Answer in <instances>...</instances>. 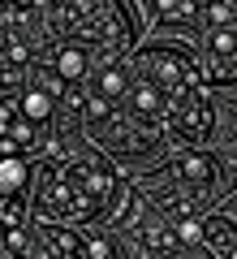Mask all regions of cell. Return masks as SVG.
I'll list each match as a JSON object with an SVG mask.
<instances>
[{
    "mask_svg": "<svg viewBox=\"0 0 237 259\" xmlns=\"http://www.w3.org/2000/svg\"><path fill=\"white\" fill-rule=\"evenodd\" d=\"M117 173L104 160H52L35 177V207L39 221L69 225V221H95L117 194Z\"/></svg>",
    "mask_w": 237,
    "mask_h": 259,
    "instance_id": "6da1fadb",
    "label": "cell"
},
{
    "mask_svg": "<svg viewBox=\"0 0 237 259\" xmlns=\"http://www.w3.org/2000/svg\"><path fill=\"white\" fill-rule=\"evenodd\" d=\"M52 26L73 39L108 44L112 52L143 35V18L129 9V0H61L52 5Z\"/></svg>",
    "mask_w": 237,
    "mask_h": 259,
    "instance_id": "7a4b0ae2",
    "label": "cell"
},
{
    "mask_svg": "<svg viewBox=\"0 0 237 259\" xmlns=\"http://www.w3.org/2000/svg\"><path fill=\"white\" fill-rule=\"evenodd\" d=\"M134 69H143L147 78H151L160 91H164L168 104L185 100V95H199L207 91V82H203V65L199 56L190 52V48H173V44H147L134 52Z\"/></svg>",
    "mask_w": 237,
    "mask_h": 259,
    "instance_id": "3957f363",
    "label": "cell"
},
{
    "mask_svg": "<svg viewBox=\"0 0 237 259\" xmlns=\"http://www.w3.org/2000/svg\"><path fill=\"white\" fill-rule=\"evenodd\" d=\"M39 143V125L22 112L18 95H0V156H26Z\"/></svg>",
    "mask_w": 237,
    "mask_h": 259,
    "instance_id": "277c9868",
    "label": "cell"
},
{
    "mask_svg": "<svg viewBox=\"0 0 237 259\" xmlns=\"http://www.w3.org/2000/svg\"><path fill=\"white\" fill-rule=\"evenodd\" d=\"M164 173L173 177L177 186H190V190H207V186L216 182V160H211L203 147H181Z\"/></svg>",
    "mask_w": 237,
    "mask_h": 259,
    "instance_id": "5b68a950",
    "label": "cell"
},
{
    "mask_svg": "<svg viewBox=\"0 0 237 259\" xmlns=\"http://www.w3.org/2000/svg\"><path fill=\"white\" fill-rule=\"evenodd\" d=\"M65 87H82L86 74H91V52L82 44H56L52 48V65H48Z\"/></svg>",
    "mask_w": 237,
    "mask_h": 259,
    "instance_id": "8992f818",
    "label": "cell"
},
{
    "mask_svg": "<svg viewBox=\"0 0 237 259\" xmlns=\"http://www.w3.org/2000/svg\"><path fill=\"white\" fill-rule=\"evenodd\" d=\"M203 246H211L216 259L237 255V225L228 216H203Z\"/></svg>",
    "mask_w": 237,
    "mask_h": 259,
    "instance_id": "52a82bcc",
    "label": "cell"
},
{
    "mask_svg": "<svg viewBox=\"0 0 237 259\" xmlns=\"http://www.w3.org/2000/svg\"><path fill=\"white\" fill-rule=\"evenodd\" d=\"M18 104H22V112H26L35 125H48V121L56 117V104H61V95L56 91H48L43 82H30L26 91L18 95Z\"/></svg>",
    "mask_w": 237,
    "mask_h": 259,
    "instance_id": "ba28073f",
    "label": "cell"
},
{
    "mask_svg": "<svg viewBox=\"0 0 237 259\" xmlns=\"http://www.w3.org/2000/svg\"><path fill=\"white\" fill-rule=\"evenodd\" d=\"M30 177H35V168L26 156H0V199L30 190Z\"/></svg>",
    "mask_w": 237,
    "mask_h": 259,
    "instance_id": "9c48e42d",
    "label": "cell"
},
{
    "mask_svg": "<svg viewBox=\"0 0 237 259\" xmlns=\"http://www.w3.org/2000/svg\"><path fill=\"white\" fill-rule=\"evenodd\" d=\"M203 82L207 87H233L237 82V52H220V56H203Z\"/></svg>",
    "mask_w": 237,
    "mask_h": 259,
    "instance_id": "30bf717a",
    "label": "cell"
},
{
    "mask_svg": "<svg viewBox=\"0 0 237 259\" xmlns=\"http://www.w3.org/2000/svg\"><path fill=\"white\" fill-rule=\"evenodd\" d=\"M155 13H160L164 26H194L203 9L194 5V0H155Z\"/></svg>",
    "mask_w": 237,
    "mask_h": 259,
    "instance_id": "8fae6325",
    "label": "cell"
},
{
    "mask_svg": "<svg viewBox=\"0 0 237 259\" xmlns=\"http://www.w3.org/2000/svg\"><path fill=\"white\" fill-rule=\"evenodd\" d=\"M199 18L207 22L211 30H220V26H237V5H233V0H211Z\"/></svg>",
    "mask_w": 237,
    "mask_h": 259,
    "instance_id": "7c38bea8",
    "label": "cell"
},
{
    "mask_svg": "<svg viewBox=\"0 0 237 259\" xmlns=\"http://www.w3.org/2000/svg\"><path fill=\"white\" fill-rule=\"evenodd\" d=\"M177 242L181 246H203V221H194V216H185V221H177Z\"/></svg>",
    "mask_w": 237,
    "mask_h": 259,
    "instance_id": "4fadbf2b",
    "label": "cell"
},
{
    "mask_svg": "<svg viewBox=\"0 0 237 259\" xmlns=\"http://www.w3.org/2000/svg\"><path fill=\"white\" fill-rule=\"evenodd\" d=\"M155 259H177V255H173V250H155Z\"/></svg>",
    "mask_w": 237,
    "mask_h": 259,
    "instance_id": "5bb4252c",
    "label": "cell"
},
{
    "mask_svg": "<svg viewBox=\"0 0 237 259\" xmlns=\"http://www.w3.org/2000/svg\"><path fill=\"white\" fill-rule=\"evenodd\" d=\"M5 259H13V255H5Z\"/></svg>",
    "mask_w": 237,
    "mask_h": 259,
    "instance_id": "9a60e30c",
    "label": "cell"
},
{
    "mask_svg": "<svg viewBox=\"0 0 237 259\" xmlns=\"http://www.w3.org/2000/svg\"><path fill=\"white\" fill-rule=\"evenodd\" d=\"M0 5H5V0H0Z\"/></svg>",
    "mask_w": 237,
    "mask_h": 259,
    "instance_id": "2e32d148",
    "label": "cell"
}]
</instances>
